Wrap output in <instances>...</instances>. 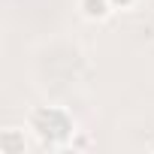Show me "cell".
<instances>
[{"mask_svg": "<svg viewBox=\"0 0 154 154\" xmlns=\"http://www.w3.org/2000/svg\"><path fill=\"white\" fill-rule=\"evenodd\" d=\"M30 127L36 130V136L48 145H57L63 142L69 133H72V121L63 109H54V106H42L30 115Z\"/></svg>", "mask_w": 154, "mask_h": 154, "instance_id": "obj_1", "label": "cell"}, {"mask_svg": "<svg viewBox=\"0 0 154 154\" xmlns=\"http://www.w3.org/2000/svg\"><path fill=\"white\" fill-rule=\"evenodd\" d=\"M27 142H24V130L18 127H6L3 133H0V151L3 154H24Z\"/></svg>", "mask_w": 154, "mask_h": 154, "instance_id": "obj_2", "label": "cell"}, {"mask_svg": "<svg viewBox=\"0 0 154 154\" xmlns=\"http://www.w3.org/2000/svg\"><path fill=\"white\" fill-rule=\"evenodd\" d=\"M79 9H82L85 18H91V21H103L115 6H112V0H82Z\"/></svg>", "mask_w": 154, "mask_h": 154, "instance_id": "obj_3", "label": "cell"}, {"mask_svg": "<svg viewBox=\"0 0 154 154\" xmlns=\"http://www.w3.org/2000/svg\"><path fill=\"white\" fill-rule=\"evenodd\" d=\"M130 3H133V0H112V6H115V9H127Z\"/></svg>", "mask_w": 154, "mask_h": 154, "instance_id": "obj_4", "label": "cell"}]
</instances>
